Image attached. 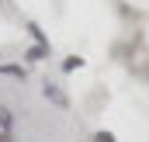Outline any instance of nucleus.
<instances>
[{"label": "nucleus", "instance_id": "nucleus-3", "mask_svg": "<svg viewBox=\"0 0 149 142\" xmlns=\"http://www.w3.org/2000/svg\"><path fill=\"white\" fill-rule=\"evenodd\" d=\"M45 52H49V45H35V49L28 52V59H45Z\"/></svg>", "mask_w": 149, "mask_h": 142}, {"label": "nucleus", "instance_id": "nucleus-1", "mask_svg": "<svg viewBox=\"0 0 149 142\" xmlns=\"http://www.w3.org/2000/svg\"><path fill=\"white\" fill-rule=\"evenodd\" d=\"M42 94H45V97H49V101H52L56 107H63V111L70 107V97H66V94H63L56 83H45V87H42Z\"/></svg>", "mask_w": 149, "mask_h": 142}, {"label": "nucleus", "instance_id": "nucleus-6", "mask_svg": "<svg viewBox=\"0 0 149 142\" xmlns=\"http://www.w3.org/2000/svg\"><path fill=\"white\" fill-rule=\"evenodd\" d=\"M80 66H83V59H80V56H76V59H66V70H80Z\"/></svg>", "mask_w": 149, "mask_h": 142}, {"label": "nucleus", "instance_id": "nucleus-4", "mask_svg": "<svg viewBox=\"0 0 149 142\" xmlns=\"http://www.w3.org/2000/svg\"><path fill=\"white\" fill-rule=\"evenodd\" d=\"M0 73H7V76H21V80H24V70H21V66H0Z\"/></svg>", "mask_w": 149, "mask_h": 142}, {"label": "nucleus", "instance_id": "nucleus-2", "mask_svg": "<svg viewBox=\"0 0 149 142\" xmlns=\"http://www.w3.org/2000/svg\"><path fill=\"white\" fill-rule=\"evenodd\" d=\"M0 142H10V121L0 118Z\"/></svg>", "mask_w": 149, "mask_h": 142}, {"label": "nucleus", "instance_id": "nucleus-5", "mask_svg": "<svg viewBox=\"0 0 149 142\" xmlns=\"http://www.w3.org/2000/svg\"><path fill=\"white\" fill-rule=\"evenodd\" d=\"M94 142H114V135H111V132H97V135H94Z\"/></svg>", "mask_w": 149, "mask_h": 142}]
</instances>
